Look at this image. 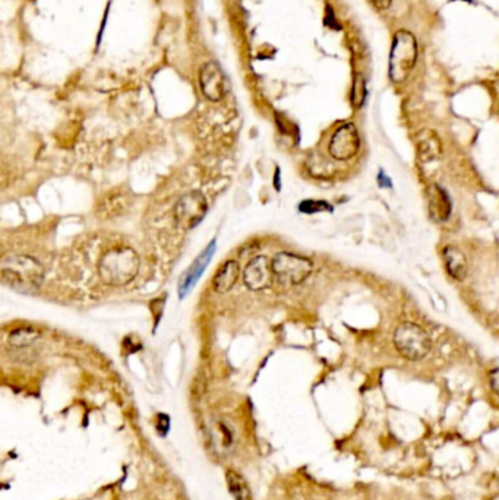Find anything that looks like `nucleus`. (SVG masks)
I'll return each mask as SVG.
<instances>
[{"instance_id": "5", "label": "nucleus", "mask_w": 499, "mask_h": 500, "mask_svg": "<svg viewBox=\"0 0 499 500\" xmlns=\"http://www.w3.org/2000/svg\"><path fill=\"white\" fill-rule=\"evenodd\" d=\"M312 269L314 265L308 258L289 252L277 254L271 262L273 280L285 287L302 284L312 274Z\"/></svg>"}, {"instance_id": "7", "label": "nucleus", "mask_w": 499, "mask_h": 500, "mask_svg": "<svg viewBox=\"0 0 499 500\" xmlns=\"http://www.w3.org/2000/svg\"><path fill=\"white\" fill-rule=\"evenodd\" d=\"M360 149V137L357 127L353 123H344L340 126L328 145L331 157L338 161L352 160Z\"/></svg>"}, {"instance_id": "8", "label": "nucleus", "mask_w": 499, "mask_h": 500, "mask_svg": "<svg viewBox=\"0 0 499 500\" xmlns=\"http://www.w3.org/2000/svg\"><path fill=\"white\" fill-rule=\"evenodd\" d=\"M199 85L204 97L213 103L221 101L228 91L226 75L216 62H208L201 68Z\"/></svg>"}, {"instance_id": "12", "label": "nucleus", "mask_w": 499, "mask_h": 500, "mask_svg": "<svg viewBox=\"0 0 499 500\" xmlns=\"http://www.w3.org/2000/svg\"><path fill=\"white\" fill-rule=\"evenodd\" d=\"M416 149L417 157L421 163H431L438 160L443 154V142L438 135L431 129H424L416 137Z\"/></svg>"}, {"instance_id": "15", "label": "nucleus", "mask_w": 499, "mask_h": 500, "mask_svg": "<svg viewBox=\"0 0 499 500\" xmlns=\"http://www.w3.org/2000/svg\"><path fill=\"white\" fill-rule=\"evenodd\" d=\"M226 483L230 494L235 500H252V490L249 487L247 482L235 470H227L226 473Z\"/></svg>"}, {"instance_id": "3", "label": "nucleus", "mask_w": 499, "mask_h": 500, "mask_svg": "<svg viewBox=\"0 0 499 500\" xmlns=\"http://www.w3.org/2000/svg\"><path fill=\"white\" fill-rule=\"evenodd\" d=\"M417 40L416 37L401 30L393 38V46L390 53V80L395 84L405 82L412 73L417 62Z\"/></svg>"}, {"instance_id": "23", "label": "nucleus", "mask_w": 499, "mask_h": 500, "mask_svg": "<svg viewBox=\"0 0 499 500\" xmlns=\"http://www.w3.org/2000/svg\"><path fill=\"white\" fill-rule=\"evenodd\" d=\"M274 187L277 190H281V185H280V168H276V175H274Z\"/></svg>"}, {"instance_id": "10", "label": "nucleus", "mask_w": 499, "mask_h": 500, "mask_svg": "<svg viewBox=\"0 0 499 500\" xmlns=\"http://www.w3.org/2000/svg\"><path fill=\"white\" fill-rule=\"evenodd\" d=\"M214 252H216V240L211 242L204 249V252L194 261V263L189 266V269L183 274V277L180 278V282H179L180 299H185L192 292V288L197 285V282L199 281V278L202 277V274L205 271V268L208 266L209 261L213 259Z\"/></svg>"}, {"instance_id": "21", "label": "nucleus", "mask_w": 499, "mask_h": 500, "mask_svg": "<svg viewBox=\"0 0 499 500\" xmlns=\"http://www.w3.org/2000/svg\"><path fill=\"white\" fill-rule=\"evenodd\" d=\"M378 11H387L391 6L393 0H369Z\"/></svg>"}, {"instance_id": "2", "label": "nucleus", "mask_w": 499, "mask_h": 500, "mask_svg": "<svg viewBox=\"0 0 499 500\" xmlns=\"http://www.w3.org/2000/svg\"><path fill=\"white\" fill-rule=\"evenodd\" d=\"M140 271V256L129 247L111 249L100 261L99 273L109 285H126Z\"/></svg>"}, {"instance_id": "16", "label": "nucleus", "mask_w": 499, "mask_h": 500, "mask_svg": "<svg viewBox=\"0 0 499 500\" xmlns=\"http://www.w3.org/2000/svg\"><path fill=\"white\" fill-rule=\"evenodd\" d=\"M38 337V332L31 330V328H23V330H16L11 334L9 342L15 347H25V345L32 344Z\"/></svg>"}, {"instance_id": "1", "label": "nucleus", "mask_w": 499, "mask_h": 500, "mask_svg": "<svg viewBox=\"0 0 499 500\" xmlns=\"http://www.w3.org/2000/svg\"><path fill=\"white\" fill-rule=\"evenodd\" d=\"M0 277L13 290L25 294L35 293L42 287L44 269L31 256L13 255L0 263Z\"/></svg>"}, {"instance_id": "19", "label": "nucleus", "mask_w": 499, "mask_h": 500, "mask_svg": "<svg viewBox=\"0 0 499 500\" xmlns=\"http://www.w3.org/2000/svg\"><path fill=\"white\" fill-rule=\"evenodd\" d=\"M168 429H170L168 417L166 414H159V417H157V430H159V433L161 436H164V435H167Z\"/></svg>"}, {"instance_id": "11", "label": "nucleus", "mask_w": 499, "mask_h": 500, "mask_svg": "<svg viewBox=\"0 0 499 500\" xmlns=\"http://www.w3.org/2000/svg\"><path fill=\"white\" fill-rule=\"evenodd\" d=\"M426 199H428L429 214L433 220L443 223L450 218L452 211V202L444 187H441L439 185L429 186L426 190Z\"/></svg>"}, {"instance_id": "22", "label": "nucleus", "mask_w": 499, "mask_h": 500, "mask_svg": "<svg viewBox=\"0 0 499 500\" xmlns=\"http://www.w3.org/2000/svg\"><path fill=\"white\" fill-rule=\"evenodd\" d=\"M491 383H492V388H493V391L496 392L498 391V370L495 369L492 373H491Z\"/></svg>"}, {"instance_id": "13", "label": "nucleus", "mask_w": 499, "mask_h": 500, "mask_svg": "<svg viewBox=\"0 0 499 500\" xmlns=\"http://www.w3.org/2000/svg\"><path fill=\"white\" fill-rule=\"evenodd\" d=\"M443 259L447 273L454 280L462 281L466 278L469 271V263L466 255L455 246H447L443 250Z\"/></svg>"}, {"instance_id": "17", "label": "nucleus", "mask_w": 499, "mask_h": 500, "mask_svg": "<svg viewBox=\"0 0 499 500\" xmlns=\"http://www.w3.org/2000/svg\"><path fill=\"white\" fill-rule=\"evenodd\" d=\"M299 211L303 214L311 215V214L325 213V211H328V213H331L333 206L328 202H325V201H303L299 205Z\"/></svg>"}, {"instance_id": "20", "label": "nucleus", "mask_w": 499, "mask_h": 500, "mask_svg": "<svg viewBox=\"0 0 499 500\" xmlns=\"http://www.w3.org/2000/svg\"><path fill=\"white\" fill-rule=\"evenodd\" d=\"M378 185H379V187H382V189H391V187H393V183H391L390 177H387L386 173H383V171H379V175H378Z\"/></svg>"}, {"instance_id": "9", "label": "nucleus", "mask_w": 499, "mask_h": 500, "mask_svg": "<svg viewBox=\"0 0 499 500\" xmlns=\"http://www.w3.org/2000/svg\"><path fill=\"white\" fill-rule=\"evenodd\" d=\"M243 282L252 292H261L273 282L271 262L266 256L258 255L247 262L243 271Z\"/></svg>"}, {"instance_id": "4", "label": "nucleus", "mask_w": 499, "mask_h": 500, "mask_svg": "<svg viewBox=\"0 0 499 500\" xmlns=\"http://www.w3.org/2000/svg\"><path fill=\"white\" fill-rule=\"evenodd\" d=\"M394 345L402 357L417 361L428 356L432 349V341L421 326L405 322L394 332Z\"/></svg>"}, {"instance_id": "14", "label": "nucleus", "mask_w": 499, "mask_h": 500, "mask_svg": "<svg viewBox=\"0 0 499 500\" xmlns=\"http://www.w3.org/2000/svg\"><path fill=\"white\" fill-rule=\"evenodd\" d=\"M240 275V266L236 261H227L221 265L213 280L214 290L220 294H224L232 290L235 284L238 282Z\"/></svg>"}, {"instance_id": "6", "label": "nucleus", "mask_w": 499, "mask_h": 500, "mask_svg": "<svg viewBox=\"0 0 499 500\" xmlns=\"http://www.w3.org/2000/svg\"><path fill=\"white\" fill-rule=\"evenodd\" d=\"M208 211L207 198L198 190H192L189 194L183 195L175 208V217L178 224L185 228L197 227L205 217Z\"/></svg>"}, {"instance_id": "18", "label": "nucleus", "mask_w": 499, "mask_h": 500, "mask_svg": "<svg viewBox=\"0 0 499 500\" xmlns=\"http://www.w3.org/2000/svg\"><path fill=\"white\" fill-rule=\"evenodd\" d=\"M366 97V87H364V81L360 75L356 76L353 89H352V103L355 107H360Z\"/></svg>"}]
</instances>
